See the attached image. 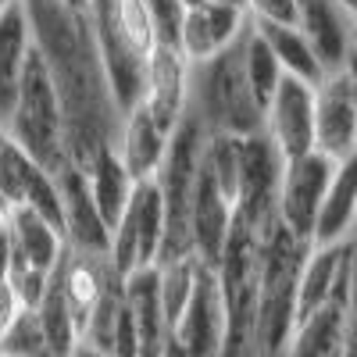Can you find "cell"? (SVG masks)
Returning <instances> with one entry per match:
<instances>
[{"label":"cell","instance_id":"obj_1","mask_svg":"<svg viewBox=\"0 0 357 357\" xmlns=\"http://www.w3.org/2000/svg\"><path fill=\"white\" fill-rule=\"evenodd\" d=\"M22 4L33 25L36 54L61 100L68 161L86 168L97 154L111 151L122 126V111L114 104L93 25L86 11L68 8L65 0H22Z\"/></svg>","mask_w":357,"mask_h":357},{"label":"cell","instance_id":"obj_2","mask_svg":"<svg viewBox=\"0 0 357 357\" xmlns=\"http://www.w3.org/2000/svg\"><path fill=\"white\" fill-rule=\"evenodd\" d=\"M193 122L207 136H257L264 132V111L254 97V89L243 72L240 43L211 57L204 65H193L190 79V111Z\"/></svg>","mask_w":357,"mask_h":357},{"label":"cell","instance_id":"obj_3","mask_svg":"<svg viewBox=\"0 0 357 357\" xmlns=\"http://www.w3.org/2000/svg\"><path fill=\"white\" fill-rule=\"evenodd\" d=\"M4 132L15 146L33 158L43 172L57 175L65 172L68 161V143H65V114H61V100L54 93V82L47 65L40 61V54H33L25 75H22V89L18 100L4 122Z\"/></svg>","mask_w":357,"mask_h":357},{"label":"cell","instance_id":"obj_4","mask_svg":"<svg viewBox=\"0 0 357 357\" xmlns=\"http://www.w3.org/2000/svg\"><path fill=\"white\" fill-rule=\"evenodd\" d=\"M204 146H207V132L186 114L183 126L175 129V136L168 143V154H165V165L154 178L158 190H161V200H165V257L161 261L193 254L190 218H193L200 172H204Z\"/></svg>","mask_w":357,"mask_h":357},{"label":"cell","instance_id":"obj_5","mask_svg":"<svg viewBox=\"0 0 357 357\" xmlns=\"http://www.w3.org/2000/svg\"><path fill=\"white\" fill-rule=\"evenodd\" d=\"M165 257V200L158 183H136L129 207L111 232V268L122 279L158 268Z\"/></svg>","mask_w":357,"mask_h":357},{"label":"cell","instance_id":"obj_6","mask_svg":"<svg viewBox=\"0 0 357 357\" xmlns=\"http://www.w3.org/2000/svg\"><path fill=\"white\" fill-rule=\"evenodd\" d=\"M336 161H329L325 154H304L282 161V175H279V222L282 229H289L296 240L311 243V232L321 211L325 190L333 183Z\"/></svg>","mask_w":357,"mask_h":357},{"label":"cell","instance_id":"obj_7","mask_svg":"<svg viewBox=\"0 0 357 357\" xmlns=\"http://www.w3.org/2000/svg\"><path fill=\"white\" fill-rule=\"evenodd\" d=\"M314 151L336 165L357 158V89L350 68L314 86Z\"/></svg>","mask_w":357,"mask_h":357},{"label":"cell","instance_id":"obj_8","mask_svg":"<svg viewBox=\"0 0 357 357\" xmlns=\"http://www.w3.org/2000/svg\"><path fill=\"white\" fill-rule=\"evenodd\" d=\"M225 343V301H222V282L218 272L204 264L197 279L193 301L186 304L183 318L172 329V347L183 357H222Z\"/></svg>","mask_w":357,"mask_h":357},{"label":"cell","instance_id":"obj_9","mask_svg":"<svg viewBox=\"0 0 357 357\" xmlns=\"http://www.w3.org/2000/svg\"><path fill=\"white\" fill-rule=\"evenodd\" d=\"M264 136L282 161L314 154V86L286 75L264 107Z\"/></svg>","mask_w":357,"mask_h":357},{"label":"cell","instance_id":"obj_10","mask_svg":"<svg viewBox=\"0 0 357 357\" xmlns=\"http://www.w3.org/2000/svg\"><path fill=\"white\" fill-rule=\"evenodd\" d=\"M190 79H193V65L175 43H158L154 54L146 57V86H143L139 104L168 132L183 126V118L190 111Z\"/></svg>","mask_w":357,"mask_h":357},{"label":"cell","instance_id":"obj_11","mask_svg":"<svg viewBox=\"0 0 357 357\" xmlns=\"http://www.w3.org/2000/svg\"><path fill=\"white\" fill-rule=\"evenodd\" d=\"M54 178H57V190H61L68 250L82 254V257H111V225L104 222L93 193H89L86 172L68 165L65 172H57Z\"/></svg>","mask_w":357,"mask_h":357},{"label":"cell","instance_id":"obj_12","mask_svg":"<svg viewBox=\"0 0 357 357\" xmlns=\"http://www.w3.org/2000/svg\"><path fill=\"white\" fill-rule=\"evenodd\" d=\"M296 29L307 36L325 75L350 68L354 18L340 8V0H296Z\"/></svg>","mask_w":357,"mask_h":357},{"label":"cell","instance_id":"obj_13","mask_svg":"<svg viewBox=\"0 0 357 357\" xmlns=\"http://www.w3.org/2000/svg\"><path fill=\"white\" fill-rule=\"evenodd\" d=\"M354 254L357 243H336V247H311L296 279V321L314 314L318 307H325L340 296L350 279H354Z\"/></svg>","mask_w":357,"mask_h":357},{"label":"cell","instance_id":"obj_14","mask_svg":"<svg viewBox=\"0 0 357 357\" xmlns=\"http://www.w3.org/2000/svg\"><path fill=\"white\" fill-rule=\"evenodd\" d=\"M250 25V15L236 8H186L183 29H178V50L186 54L190 65H204L232 50Z\"/></svg>","mask_w":357,"mask_h":357},{"label":"cell","instance_id":"obj_15","mask_svg":"<svg viewBox=\"0 0 357 357\" xmlns=\"http://www.w3.org/2000/svg\"><path fill=\"white\" fill-rule=\"evenodd\" d=\"M172 136L175 132H168L143 104H136L129 114H122L118 139H114V154L122 158L126 172L136 178V183H151V178H158V172L165 165Z\"/></svg>","mask_w":357,"mask_h":357},{"label":"cell","instance_id":"obj_16","mask_svg":"<svg viewBox=\"0 0 357 357\" xmlns=\"http://www.w3.org/2000/svg\"><path fill=\"white\" fill-rule=\"evenodd\" d=\"M236 222V204L215 186V178L200 172V186H197V200H193V218H190V247L197 254L200 264L218 268L229 232Z\"/></svg>","mask_w":357,"mask_h":357},{"label":"cell","instance_id":"obj_17","mask_svg":"<svg viewBox=\"0 0 357 357\" xmlns=\"http://www.w3.org/2000/svg\"><path fill=\"white\" fill-rule=\"evenodd\" d=\"M126 293V311L136 325L139 336V350L143 357H165V350L172 347V325L161 304V289H158V268L136 272L122 282Z\"/></svg>","mask_w":357,"mask_h":357},{"label":"cell","instance_id":"obj_18","mask_svg":"<svg viewBox=\"0 0 357 357\" xmlns=\"http://www.w3.org/2000/svg\"><path fill=\"white\" fill-rule=\"evenodd\" d=\"M357 236V158L336 165L311 232V247H336Z\"/></svg>","mask_w":357,"mask_h":357},{"label":"cell","instance_id":"obj_19","mask_svg":"<svg viewBox=\"0 0 357 357\" xmlns=\"http://www.w3.org/2000/svg\"><path fill=\"white\" fill-rule=\"evenodd\" d=\"M8 225H11V243H15V257L25 261L33 272L40 275H54L57 264L68 254V240L65 232L54 222L40 218L29 207H11L8 211Z\"/></svg>","mask_w":357,"mask_h":357},{"label":"cell","instance_id":"obj_20","mask_svg":"<svg viewBox=\"0 0 357 357\" xmlns=\"http://www.w3.org/2000/svg\"><path fill=\"white\" fill-rule=\"evenodd\" d=\"M33 54H36L33 25H29L25 4H18L15 11L0 15V126L8 122V114L18 100L22 75L33 61Z\"/></svg>","mask_w":357,"mask_h":357},{"label":"cell","instance_id":"obj_21","mask_svg":"<svg viewBox=\"0 0 357 357\" xmlns=\"http://www.w3.org/2000/svg\"><path fill=\"white\" fill-rule=\"evenodd\" d=\"M347 304H350V286L333 296L325 307L296 321V333L286 347V357H340L343 336H347Z\"/></svg>","mask_w":357,"mask_h":357},{"label":"cell","instance_id":"obj_22","mask_svg":"<svg viewBox=\"0 0 357 357\" xmlns=\"http://www.w3.org/2000/svg\"><path fill=\"white\" fill-rule=\"evenodd\" d=\"M82 172H86L89 193H93L104 222H107L111 232H114L118 218H122V211L129 207V197H132V190H136V178L126 172L122 158L114 154V146H111V151H104V154H97Z\"/></svg>","mask_w":357,"mask_h":357},{"label":"cell","instance_id":"obj_23","mask_svg":"<svg viewBox=\"0 0 357 357\" xmlns=\"http://www.w3.org/2000/svg\"><path fill=\"white\" fill-rule=\"evenodd\" d=\"M257 33L264 36V43L272 47L279 68L289 79H301L307 86H318L325 79V68L318 61V54L311 50L307 36L296 25H257Z\"/></svg>","mask_w":357,"mask_h":357},{"label":"cell","instance_id":"obj_24","mask_svg":"<svg viewBox=\"0 0 357 357\" xmlns=\"http://www.w3.org/2000/svg\"><path fill=\"white\" fill-rule=\"evenodd\" d=\"M240 54H243V72H247V82H250V89H254V97H257L261 111H264L268 104H272L275 89L282 86L286 72L279 68L275 54H272V47L264 43V36L257 33V25H250V29H247V36L240 40Z\"/></svg>","mask_w":357,"mask_h":357},{"label":"cell","instance_id":"obj_25","mask_svg":"<svg viewBox=\"0 0 357 357\" xmlns=\"http://www.w3.org/2000/svg\"><path fill=\"white\" fill-rule=\"evenodd\" d=\"M200 272H204V264L193 254L168 257V261L158 264V289H161V304H165V314H168L172 329H175V321L183 318L186 304L193 301V289H197Z\"/></svg>","mask_w":357,"mask_h":357},{"label":"cell","instance_id":"obj_26","mask_svg":"<svg viewBox=\"0 0 357 357\" xmlns=\"http://www.w3.org/2000/svg\"><path fill=\"white\" fill-rule=\"evenodd\" d=\"M36 172H40V165L22 146L4 139V146H0V204L8 211L11 207H25V197H29V186H33Z\"/></svg>","mask_w":357,"mask_h":357},{"label":"cell","instance_id":"obj_27","mask_svg":"<svg viewBox=\"0 0 357 357\" xmlns=\"http://www.w3.org/2000/svg\"><path fill=\"white\" fill-rule=\"evenodd\" d=\"M0 350L15 354V357H54L50 354V343L43 336V325H40V318H36L33 307H25L18 314V321L8 329V336L0 340Z\"/></svg>","mask_w":357,"mask_h":357},{"label":"cell","instance_id":"obj_28","mask_svg":"<svg viewBox=\"0 0 357 357\" xmlns=\"http://www.w3.org/2000/svg\"><path fill=\"white\" fill-rule=\"evenodd\" d=\"M143 4L158 25V40L178 47V29H183V18H186V0H143Z\"/></svg>","mask_w":357,"mask_h":357},{"label":"cell","instance_id":"obj_29","mask_svg":"<svg viewBox=\"0 0 357 357\" xmlns=\"http://www.w3.org/2000/svg\"><path fill=\"white\" fill-rule=\"evenodd\" d=\"M254 25H296V0H247Z\"/></svg>","mask_w":357,"mask_h":357},{"label":"cell","instance_id":"obj_30","mask_svg":"<svg viewBox=\"0 0 357 357\" xmlns=\"http://www.w3.org/2000/svg\"><path fill=\"white\" fill-rule=\"evenodd\" d=\"M357 243V236H354ZM340 357H357V254H354V279H350V304H347V336H343V354Z\"/></svg>","mask_w":357,"mask_h":357},{"label":"cell","instance_id":"obj_31","mask_svg":"<svg viewBox=\"0 0 357 357\" xmlns=\"http://www.w3.org/2000/svg\"><path fill=\"white\" fill-rule=\"evenodd\" d=\"M22 311H25V304L18 301V293L11 289V282H0V340L8 336V329L18 321Z\"/></svg>","mask_w":357,"mask_h":357},{"label":"cell","instance_id":"obj_32","mask_svg":"<svg viewBox=\"0 0 357 357\" xmlns=\"http://www.w3.org/2000/svg\"><path fill=\"white\" fill-rule=\"evenodd\" d=\"M11 257H15L11 225H8V211H0V282H8V272H11Z\"/></svg>","mask_w":357,"mask_h":357},{"label":"cell","instance_id":"obj_33","mask_svg":"<svg viewBox=\"0 0 357 357\" xmlns=\"http://www.w3.org/2000/svg\"><path fill=\"white\" fill-rule=\"evenodd\" d=\"M186 8H236V11H247V0H186Z\"/></svg>","mask_w":357,"mask_h":357},{"label":"cell","instance_id":"obj_34","mask_svg":"<svg viewBox=\"0 0 357 357\" xmlns=\"http://www.w3.org/2000/svg\"><path fill=\"white\" fill-rule=\"evenodd\" d=\"M72 357H107V354H100V350H93V347H86V343H79V350H75Z\"/></svg>","mask_w":357,"mask_h":357},{"label":"cell","instance_id":"obj_35","mask_svg":"<svg viewBox=\"0 0 357 357\" xmlns=\"http://www.w3.org/2000/svg\"><path fill=\"white\" fill-rule=\"evenodd\" d=\"M22 4V0H0V15H8V11H15Z\"/></svg>","mask_w":357,"mask_h":357},{"label":"cell","instance_id":"obj_36","mask_svg":"<svg viewBox=\"0 0 357 357\" xmlns=\"http://www.w3.org/2000/svg\"><path fill=\"white\" fill-rule=\"evenodd\" d=\"M65 4L75 8V11H86V8H89V0H65Z\"/></svg>","mask_w":357,"mask_h":357},{"label":"cell","instance_id":"obj_37","mask_svg":"<svg viewBox=\"0 0 357 357\" xmlns=\"http://www.w3.org/2000/svg\"><path fill=\"white\" fill-rule=\"evenodd\" d=\"M350 75H354V89H357V61L350 57Z\"/></svg>","mask_w":357,"mask_h":357},{"label":"cell","instance_id":"obj_38","mask_svg":"<svg viewBox=\"0 0 357 357\" xmlns=\"http://www.w3.org/2000/svg\"><path fill=\"white\" fill-rule=\"evenodd\" d=\"M354 61H357V22H354Z\"/></svg>","mask_w":357,"mask_h":357},{"label":"cell","instance_id":"obj_39","mask_svg":"<svg viewBox=\"0 0 357 357\" xmlns=\"http://www.w3.org/2000/svg\"><path fill=\"white\" fill-rule=\"evenodd\" d=\"M165 357H183V354H178L175 347H168V350H165Z\"/></svg>","mask_w":357,"mask_h":357},{"label":"cell","instance_id":"obj_40","mask_svg":"<svg viewBox=\"0 0 357 357\" xmlns=\"http://www.w3.org/2000/svg\"><path fill=\"white\" fill-rule=\"evenodd\" d=\"M4 139H8V132H4V126H0V146H4Z\"/></svg>","mask_w":357,"mask_h":357},{"label":"cell","instance_id":"obj_41","mask_svg":"<svg viewBox=\"0 0 357 357\" xmlns=\"http://www.w3.org/2000/svg\"><path fill=\"white\" fill-rule=\"evenodd\" d=\"M0 357H15V354H4V350H0Z\"/></svg>","mask_w":357,"mask_h":357},{"label":"cell","instance_id":"obj_42","mask_svg":"<svg viewBox=\"0 0 357 357\" xmlns=\"http://www.w3.org/2000/svg\"><path fill=\"white\" fill-rule=\"evenodd\" d=\"M282 357H286V354H282Z\"/></svg>","mask_w":357,"mask_h":357}]
</instances>
